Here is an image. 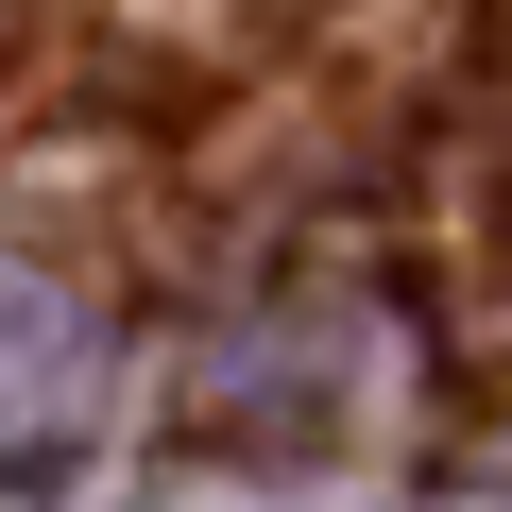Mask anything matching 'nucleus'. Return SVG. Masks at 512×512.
I'll return each mask as SVG.
<instances>
[{
    "instance_id": "obj_1",
    "label": "nucleus",
    "mask_w": 512,
    "mask_h": 512,
    "mask_svg": "<svg viewBox=\"0 0 512 512\" xmlns=\"http://www.w3.org/2000/svg\"><path fill=\"white\" fill-rule=\"evenodd\" d=\"M86 376H103V342H86V308H69L52 274H35V256H0V478L69 444V410H86Z\"/></svg>"
}]
</instances>
